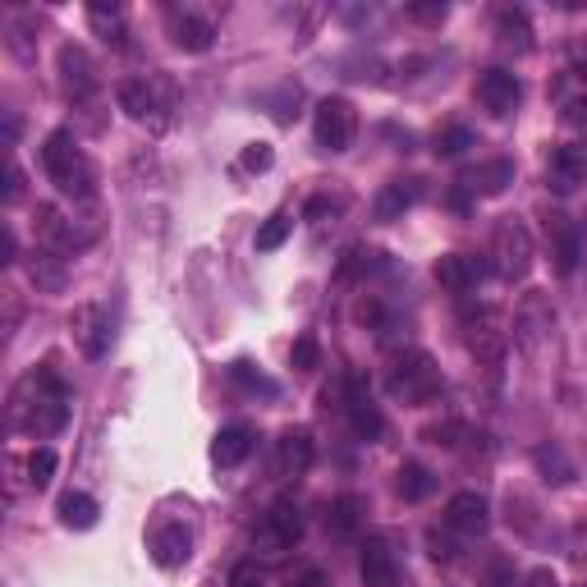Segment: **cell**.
Here are the masks:
<instances>
[{
	"label": "cell",
	"instance_id": "15",
	"mask_svg": "<svg viewBox=\"0 0 587 587\" xmlns=\"http://www.w3.org/2000/svg\"><path fill=\"white\" fill-rule=\"evenodd\" d=\"M578 184H587V143H560L546 161V189L574 193Z\"/></svg>",
	"mask_w": 587,
	"mask_h": 587
},
{
	"label": "cell",
	"instance_id": "28",
	"mask_svg": "<svg viewBox=\"0 0 587 587\" xmlns=\"http://www.w3.org/2000/svg\"><path fill=\"white\" fill-rule=\"evenodd\" d=\"M363 523V496H340L336 505H330V515H326V528L336 532V538H353Z\"/></svg>",
	"mask_w": 587,
	"mask_h": 587
},
{
	"label": "cell",
	"instance_id": "48",
	"mask_svg": "<svg viewBox=\"0 0 587 587\" xmlns=\"http://www.w3.org/2000/svg\"><path fill=\"white\" fill-rule=\"evenodd\" d=\"M290 587H326V574H321V569H303Z\"/></svg>",
	"mask_w": 587,
	"mask_h": 587
},
{
	"label": "cell",
	"instance_id": "1",
	"mask_svg": "<svg viewBox=\"0 0 587 587\" xmlns=\"http://www.w3.org/2000/svg\"><path fill=\"white\" fill-rule=\"evenodd\" d=\"M69 422V391L56 368H37L14 386L10 395V427L29 431V437H56Z\"/></svg>",
	"mask_w": 587,
	"mask_h": 587
},
{
	"label": "cell",
	"instance_id": "4",
	"mask_svg": "<svg viewBox=\"0 0 587 587\" xmlns=\"http://www.w3.org/2000/svg\"><path fill=\"white\" fill-rule=\"evenodd\" d=\"M551 336H555V303L546 290H528L519 294L515 303V345L523 349V359L538 363L542 353L551 349Z\"/></svg>",
	"mask_w": 587,
	"mask_h": 587
},
{
	"label": "cell",
	"instance_id": "23",
	"mask_svg": "<svg viewBox=\"0 0 587 587\" xmlns=\"http://www.w3.org/2000/svg\"><path fill=\"white\" fill-rule=\"evenodd\" d=\"M422 197V180H391L376 193V221H399L408 207H418Z\"/></svg>",
	"mask_w": 587,
	"mask_h": 587
},
{
	"label": "cell",
	"instance_id": "25",
	"mask_svg": "<svg viewBox=\"0 0 587 587\" xmlns=\"http://www.w3.org/2000/svg\"><path fill=\"white\" fill-rule=\"evenodd\" d=\"M509 184H515V161H505V157H496V161H487V166H477L469 180H464L469 193H487V197L505 193Z\"/></svg>",
	"mask_w": 587,
	"mask_h": 587
},
{
	"label": "cell",
	"instance_id": "13",
	"mask_svg": "<svg viewBox=\"0 0 587 587\" xmlns=\"http://www.w3.org/2000/svg\"><path fill=\"white\" fill-rule=\"evenodd\" d=\"M464 340H469V353L482 363V368H500V359H505V345H509V336L500 330V321H496V313H477V317H469L464 321Z\"/></svg>",
	"mask_w": 587,
	"mask_h": 587
},
{
	"label": "cell",
	"instance_id": "34",
	"mask_svg": "<svg viewBox=\"0 0 587 587\" xmlns=\"http://www.w3.org/2000/svg\"><path fill=\"white\" fill-rule=\"evenodd\" d=\"M290 229H294V221H290L285 212H275V216H271V221L258 229V239H252V244H258V252H275V248H285Z\"/></svg>",
	"mask_w": 587,
	"mask_h": 587
},
{
	"label": "cell",
	"instance_id": "45",
	"mask_svg": "<svg viewBox=\"0 0 587 587\" xmlns=\"http://www.w3.org/2000/svg\"><path fill=\"white\" fill-rule=\"evenodd\" d=\"M330 212H336V202H330V197H313V202H308V212H303V216H308V221H326Z\"/></svg>",
	"mask_w": 587,
	"mask_h": 587
},
{
	"label": "cell",
	"instance_id": "38",
	"mask_svg": "<svg viewBox=\"0 0 587 587\" xmlns=\"http://www.w3.org/2000/svg\"><path fill=\"white\" fill-rule=\"evenodd\" d=\"M422 437H427L431 445H459V441L469 437V427L459 422V418H445V422H431V427L422 431Z\"/></svg>",
	"mask_w": 587,
	"mask_h": 587
},
{
	"label": "cell",
	"instance_id": "44",
	"mask_svg": "<svg viewBox=\"0 0 587 587\" xmlns=\"http://www.w3.org/2000/svg\"><path fill=\"white\" fill-rule=\"evenodd\" d=\"M565 124H574V129H587V92L565 106Z\"/></svg>",
	"mask_w": 587,
	"mask_h": 587
},
{
	"label": "cell",
	"instance_id": "5",
	"mask_svg": "<svg viewBox=\"0 0 587 587\" xmlns=\"http://www.w3.org/2000/svg\"><path fill=\"white\" fill-rule=\"evenodd\" d=\"M532 235H528V225L519 221V216H505L500 225H496V235H492V267H496V275L500 280H523L528 271H532Z\"/></svg>",
	"mask_w": 587,
	"mask_h": 587
},
{
	"label": "cell",
	"instance_id": "16",
	"mask_svg": "<svg viewBox=\"0 0 587 587\" xmlns=\"http://www.w3.org/2000/svg\"><path fill=\"white\" fill-rule=\"evenodd\" d=\"M313 454H317V441L308 427H285L275 441V477H303L313 469Z\"/></svg>",
	"mask_w": 587,
	"mask_h": 587
},
{
	"label": "cell",
	"instance_id": "29",
	"mask_svg": "<svg viewBox=\"0 0 587 587\" xmlns=\"http://www.w3.org/2000/svg\"><path fill=\"white\" fill-rule=\"evenodd\" d=\"M29 280H33L37 290H46V294H60V290H65V262L37 248L33 262H29Z\"/></svg>",
	"mask_w": 587,
	"mask_h": 587
},
{
	"label": "cell",
	"instance_id": "42",
	"mask_svg": "<svg viewBox=\"0 0 587 587\" xmlns=\"http://www.w3.org/2000/svg\"><path fill=\"white\" fill-rule=\"evenodd\" d=\"M408 19L427 23V29H437V23H445V5H408Z\"/></svg>",
	"mask_w": 587,
	"mask_h": 587
},
{
	"label": "cell",
	"instance_id": "40",
	"mask_svg": "<svg viewBox=\"0 0 587 587\" xmlns=\"http://www.w3.org/2000/svg\"><path fill=\"white\" fill-rule=\"evenodd\" d=\"M298 97H303L298 83H285V88H280V97H275V120H280V124H290V120H294L290 106H298Z\"/></svg>",
	"mask_w": 587,
	"mask_h": 587
},
{
	"label": "cell",
	"instance_id": "19",
	"mask_svg": "<svg viewBox=\"0 0 587 587\" xmlns=\"http://www.w3.org/2000/svg\"><path fill=\"white\" fill-rule=\"evenodd\" d=\"M445 523H450L454 532H464V538H482V532H487V523H492L487 496H482V492H454V496L445 500Z\"/></svg>",
	"mask_w": 587,
	"mask_h": 587
},
{
	"label": "cell",
	"instance_id": "26",
	"mask_svg": "<svg viewBox=\"0 0 587 587\" xmlns=\"http://www.w3.org/2000/svg\"><path fill=\"white\" fill-rule=\"evenodd\" d=\"M56 515H60V523H65V528L88 532V528L97 523V515H101V505H97L88 492H65V496H60V505H56Z\"/></svg>",
	"mask_w": 587,
	"mask_h": 587
},
{
	"label": "cell",
	"instance_id": "47",
	"mask_svg": "<svg viewBox=\"0 0 587 587\" xmlns=\"http://www.w3.org/2000/svg\"><path fill=\"white\" fill-rule=\"evenodd\" d=\"M528 587H560V578H555V569H532Z\"/></svg>",
	"mask_w": 587,
	"mask_h": 587
},
{
	"label": "cell",
	"instance_id": "22",
	"mask_svg": "<svg viewBox=\"0 0 587 587\" xmlns=\"http://www.w3.org/2000/svg\"><path fill=\"white\" fill-rule=\"evenodd\" d=\"M359 574H363V583H368V587H399V565H395V551H391L386 542H381V538L363 542Z\"/></svg>",
	"mask_w": 587,
	"mask_h": 587
},
{
	"label": "cell",
	"instance_id": "37",
	"mask_svg": "<svg viewBox=\"0 0 587 587\" xmlns=\"http://www.w3.org/2000/svg\"><path fill=\"white\" fill-rule=\"evenodd\" d=\"M229 372H235V381H239L244 391H252V395H258V391H262V395H275V381H271V376H262V372L252 368L248 359H239V363L229 368Z\"/></svg>",
	"mask_w": 587,
	"mask_h": 587
},
{
	"label": "cell",
	"instance_id": "46",
	"mask_svg": "<svg viewBox=\"0 0 587 587\" xmlns=\"http://www.w3.org/2000/svg\"><path fill=\"white\" fill-rule=\"evenodd\" d=\"M229 587H267V583H262L258 574H252L248 565H239V569H235V578H229Z\"/></svg>",
	"mask_w": 587,
	"mask_h": 587
},
{
	"label": "cell",
	"instance_id": "14",
	"mask_svg": "<svg viewBox=\"0 0 587 587\" xmlns=\"http://www.w3.org/2000/svg\"><path fill=\"white\" fill-rule=\"evenodd\" d=\"M477 101H482V111H492L496 120L515 115V111H519V101H523L519 74H509V69H487V74L477 79Z\"/></svg>",
	"mask_w": 587,
	"mask_h": 587
},
{
	"label": "cell",
	"instance_id": "6",
	"mask_svg": "<svg viewBox=\"0 0 587 587\" xmlns=\"http://www.w3.org/2000/svg\"><path fill=\"white\" fill-rule=\"evenodd\" d=\"M313 134L321 151H349L359 138V111L349 97H321L313 111Z\"/></svg>",
	"mask_w": 587,
	"mask_h": 587
},
{
	"label": "cell",
	"instance_id": "31",
	"mask_svg": "<svg viewBox=\"0 0 587 587\" xmlns=\"http://www.w3.org/2000/svg\"><path fill=\"white\" fill-rule=\"evenodd\" d=\"M496 37H500L505 46L532 50V29H528V14H523V10H500V14H496Z\"/></svg>",
	"mask_w": 587,
	"mask_h": 587
},
{
	"label": "cell",
	"instance_id": "50",
	"mask_svg": "<svg viewBox=\"0 0 587 587\" xmlns=\"http://www.w3.org/2000/svg\"><path fill=\"white\" fill-rule=\"evenodd\" d=\"M578 587H587V574H583V583H578Z\"/></svg>",
	"mask_w": 587,
	"mask_h": 587
},
{
	"label": "cell",
	"instance_id": "33",
	"mask_svg": "<svg viewBox=\"0 0 587 587\" xmlns=\"http://www.w3.org/2000/svg\"><path fill=\"white\" fill-rule=\"evenodd\" d=\"M469 147H477V134L469 124H445V129H437V157H464Z\"/></svg>",
	"mask_w": 587,
	"mask_h": 587
},
{
	"label": "cell",
	"instance_id": "20",
	"mask_svg": "<svg viewBox=\"0 0 587 587\" xmlns=\"http://www.w3.org/2000/svg\"><path fill=\"white\" fill-rule=\"evenodd\" d=\"M546 239H551V258L560 275H574L578 258H583V229L569 216H551L546 221Z\"/></svg>",
	"mask_w": 587,
	"mask_h": 587
},
{
	"label": "cell",
	"instance_id": "17",
	"mask_svg": "<svg viewBox=\"0 0 587 587\" xmlns=\"http://www.w3.org/2000/svg\"><path fill=\"white\" fill-rule=\"evenodd\" d=\"M258 538H262V546H267L271 555L290 551V546L303 538V515H298V505H294V500H275V505L267 509Z\"/></svg>",
	"mask_w": 587,
	"mask_h": 587
},
{
	"label": "cell",
	"instance_id": "49",
	"mask_svg": "<svg viewBox=\"0 0 587 587\" xmlns=\"http://www.w3.org/2000/svg\"><path fill=\"white\" fill-rule=\"evenodd\" d=\"M569 74H574V79H578V83H583V92H587V60H583V65H574V69H569Z\"/></svg>",
	"mask_w": 587,
	"mask_h": 587
},
{
	"label": "cell",
	"instance_id": "9",
	"mask_svg": "<svg viewBox=\"0 0 587 587\" xmlns=\"http://www.w3.org/2000/svg\"><path fill=\"white\" fill-rule=\"evenodd\" d=\"M120 97V111L138 120V124H157V129H166V111H170V101H166V88L157 79H124L115 88Z\"/></svg>",
	"mask_w": 587,
	"mask_h": 587
},
{
	"label": "cell",
	"instance_id": "39",
	"mask_svg": "<svg viewBox=\"0 0 587 587\" xmlns=\"http://www.w3.org/2000/svg\"><path fill=\"white\" fill-rule=\"evenodd\" d=\"M271 161H275L271 143H248V147H244V157H239V166H244L248 174H262V170H271Z\"/></svg>",
	"mask_w": 587,
	"mask_h": 587
},
{
	"label": "cell",
	"instance_id": "2",
	"mask_svg": "<svg viewBox=\"0 0 587 587\" xmlns=\"http://www.w3.org/2000/svg\"><path fill=\"white\" fill-rule=\"evenodd\" d=\"M42 166H46V180L56 184L65 197H74V202H92L97 197V166H92V157L83 151V143L74 138V129L46 134Z\"/></svg>",
	"mask_w": 587,
	"mask_h": 587
},
{
	"label": "cell",
	"instance_id": "43",
	"mask_svg": "<svg viewBox=\"0 0 587 587\" xmlns=\"http://www.w3.org/2000/svg\"><path fill=\"white\" fill-rule=\"evenodd\" d=\"M0 262L14 267L19 262V239H14V225H0Z\"/></svg>",
	"mask_w": 587,
	"mask_h": 587
},
{
	"label": "cell",
	"instance_id": "10",
	"mask_svg": "<svg viewBox=\"0 0 587 587\" xmlns=\"http://www.w3.org/2000/svg\"><path fill=\"white\" fill-rule=\"evenodd\" d=\"M33 239L42 252H50V258H74L79 252V235H74V221L60 212V207H50V202H37V212H33Z\"/></svg>",
	"mask_w": 587,
	"mask_h": 587
},
{
	"label": "cell",
	"instance_id": "35",
	"mask_svg": "<svg viewBox=\"0 0 587 587\" xmlns=\"http://www.w3.org/2000/svg\"><path fill=\"white\" fill-rule=\"evenodd\" d=\"M50 477H56V450H33L29 454V487L33 492H42V487H50Z\"/></svg>",
	"mask_w": 587,
	"mask_h": 587
},
{
	"label": "cell",
	"instance_id": "7",
	"mask_svg": "<svg viewBox=\"0 0 587 587\" xmlns=\"http://www.w3.org/2000/svg\"><path fill=\"white\" fill-rule=\"evenodd\" d=\"M56 65H60V88H65V97L74 101V106L92 111V106H97V97H101V79H97L92 56H88L83 46L65 42V46H60V56H56Z\"/></svg>",
	"mask_w": 587,
	"mask_h": 587
},
{
	"label": "cell",
	"instance_id": "3",
	"mask_svg": "<svg viewBox=\"0 0 587 587\" xmlns=\"http://www.w3.org/2000/svg\"><path fill=\"white\" fill-rule=\"evenodd\" d=\"M441 386H445L441 368L427 349H399L391 359V368H386V391L399 404H431L441 395Z\"/></svg>",
	"mask_w": 587,
	"mask_h": 587
},
{
	"label": "cell",
	"instance_id": "8",
	"mask_svg": "<svg viewBox=\"0 0 587 587\" xmlns=\"http://www.w3.org/2000/svg\"><path fill=\"white\" fill-rule=\"evenodd\" d=\"M69 336L83 349V359H101L111 349V308L101 298H83L69 313Z\"/></svg>",
	"mask_w": 587,
	"mask_h": 587
},
{
	"label": "cell",
	"instance_id": "27",
	"mask_svg": "<svg viewBox=\"0 0 587 587\" xmlns=\"http://www.w3.org/2000/svg\"><path fill=\"white\" fill-rule=\"evenodd\" d=\"M88 23H92L97 37L106 42V46H115V50L129 46V29H124L120 5H88Z\"/></svg>",
	"mask_w": 587,
	"mask_h": 587
},
{
	"label": "cell",
	"instance_id": "21",
	"mask_svg": "<svg viewBox=\"0 0 587 587\" xmlns=\"http://www.w3.org/2000/svg\"><path fill=\"white\" fill-rule=\"evenodd\" d=\"M431 275H437V285L450 290V294H469L477 280H482V262L469 258V252H441L437 267H431Z\"/></svg>",
	"mask_w": 587,
	"mask_h": 587
},
{
	"label": "cell",
	"instance_id": "12",
	"mask_svg": "<svg viewBox=\"0 0 587 587\" xmlns=\"http://www.w3.org/2000/svg\"><path fill=\"white\" fill-rule=\"evenodd\" d=\"M345 414H349V427L353 437L376 445L386 437V414H381V404L372 399V391L363 386V376H349V395H345Z\"/></svg>",
	"mask_w": 587,
	"mask_h": 587
},
{
	"label": "cell",
	"instance_id": "30",
	"mask_svg": "<svg viewBox=\"0 0 587 587\" xmlns=\"http://www.w3.org/2000/svg\"><path fill=\"white\" fill-rule=\"evenodd\" d=\"M532 464H538V473L546 482H555V487L574 482V464L565 459V450H560V445H538V450H532Z\"/></svg>",
	"mask_w": 587,
	"mask_h": 587
},
{
	"label": "cell",
	"instance_id": "36",
	"mask_svg": "<svg viewBox=\"0 0 587 587\" xmlns=\"http://www.w3.org/2000/svg\"><path fill=\"white\" fill-rule=\"evenodd\" d=\"M290 363H294V372H313V368L321 363V345H317V336H313V330H303V336L294 340V349H290Z\"/></svg>",
	"mask_w": 587,
	"mask_h": 587
},
{
	"label": "cell",
	"instance_id": "32",
	"mask_svg": "<svg viewBox=\"0 0 587 587\" xmlns=\"http://www.w3.org/2000/svg\"><path fill=\"white\" fill-rule=\"evenodd\" d=\"M431 492H437V477H431L422 464H404V469H399V496H404L408 505L427 500Z\"/></svg>",
	"mask_w": 587,
	"mask_h": 587
},
{
	"label": "cell",
	"instance_id": "11",
	"mask_svg": "<svg viewBox=\"0 0 587 587\" xmlns=\"http://www.w3.org/2000/svg\"><path fill=\"white\" fill-rule=\"evenodd\" d=\"M170 42L180 50H193V56L212 50V42H216V14L197 10V5H174L170 10Z\"/></svg>",
	"mask_w": 587,
	"mask_h": 587
},
{
	"label": "cell",
	"instance_id": "41",
	"mask_svg": "<svg viewBox=\"0 0 587 587\" xmlns=\"http://www.w3.org/2000/svg\"><path fill=\"white\" fill-rule=\"evenodd\" d=\"M487 587H519V574L509 560H496V565L487 569Z\"/></svg>",
	"mask_w": 587,
	"mask_h": 587
},
{
	"label": "cell",
	"instance_id": "18",
	"mask_svg": "<svg viewBox=\"0 0 587 587\" xmlns=\"http://www.w3.org/2000/svg\"><path fill=\"white\" fill-rule=\"evenodd\" d=\"M189 555H193V528L184 519L157 523V532H151V560H157L161 569H180Z\"/></svg>",
	"mask_w": 587,
	"mask_h": 587
},
{
	"label": "cell",
	"instance_id": "24",
	"mask_svg": "<svg viewBox=\"0 0 587 587\" xmlns=\"http://www.w3.org/2000/svg\"><path fill=\"white\" fill-rule=\"evenodd\" d=\"M252 427H244V422H235V427H221V437H216V445H212V459L221 469H239L244 459L252 454Z\"/></svg>",
	"mask_w": 587,
	"mask_h": 587
}]
</instances>
